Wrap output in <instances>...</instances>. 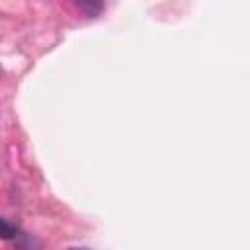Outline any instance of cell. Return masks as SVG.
<instances>
[{"label":"cell","mask_w":250,"mask_h":250,"mask_svg":"<svg viewBox=\"0 0 250 250\" xmlns=\"http://www.w3.org/2000/svg\"><path fill=\"white\" fill-rule=\"evenodd\" d=\"M16 236H18V227L14 223H10L8 219L0 217V238L10 240V238H16Z\"/></svg>","instance_id":"obj_1"},{"label":"cell","mask_w":250,"mask_h":250,"mask_svg":"<svg viewBox=\"0 0 250 250\" xmlns=\"http://www.w3.org/2000/svg\"><path fill=\"white\" fill-rule=\"evenodd\" d=\"M72 250H90V248H72Z\"/></svg>","instance_id":"obj_2"}]
</instances>
